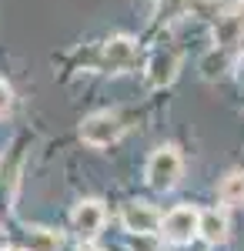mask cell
I'll list each match as a JSON object with an SVG mask.
<instances>
[{
	"mask_svg": "<svg viewBox=\"0 0 244 251\" xmlns=\"http://www.w3.org/2000/svg\"><path fill=\"white\" fill-rule=\"evenodd\" d=\"M184 177V157L174 144H161L154 148L144 161V184L157 194H171Z\"/></svg>",
	"mask_w": 244,
	"mask_h": 251,
	"instance_id": "obj_1",
	"label": "cell"
},
{
	"mask_svg": "<svg viewBox=\"0 0 244 251\" xmlns=\"http://www.w3.org/2000/svg\"><path fill=\"white\" fill-rule=\"evenodd\" d=\"M201 234V208L197 204H174L161 218V238L171 248H188Z\"/></svg>",
	"mask_w": 244,
	"mask_h": 251,
	"instance_id": "obj_2",
	"label": "cell"
},
{
	"mask_svg": "<svg viewBox=\"0 0 244 251\" xmlns=\"http://www.w3.org/2000/svg\"><path fill=\"white\" fill-rule=\"evenodd\" d=\"M107 228V204L100 198H80L71 214H67V231L74 234L80 245L87 241H97Z\"/></svg>",
	"mask_w": 244,
	"mask_h": 251,
	"instance_id": "obj_3",
	"label": "cell"
},
{
	"mask_svg": "<svg viewBox=\"0 0 244 251\" xmlns=\"http://www.w3.org/2000/svg\"><path fill=\"white\" fill-rule=\"evenodd\" d=\"M77 134H80V141L87 148H97V151L100 148H114L124 137V121H121V114H114V111H94V114H87L80 121Z\"/></svg>",
	"mask_w": 244,
	"mask_h": 251,
	"instance_id": "obj_4",
	"label": "cell"
},
{
	"mask_svg": "<svg viewBox=\"0 0 244 251\" xmlns=\"http://www.w3.org/2000/svg\"><path fill=\"white\" fill-rule=\"evenodd\" d=\"M161 218L164 211L147 198H127L117 211L124 234H161Z\"/></svg>",
	"mask_w": 244,
	"mask_h": 251,
	"instance_id": "obj_5",
	"label": "cell"
},
{
	"mask_svg": "<svg viewBox=\"0 0 244 251\" xmlns=\"http://www.w3.org/2000/svg\"><path fill=\"white\" fill-rule=\"evenodd\" d=\"M134 60H137V40L127 37V34H114L100 44V67L104 71L124 74L134 67Z\"/></svg>",
	"mask_w": 244,
	"mask_h": 251,
	"instance_id": "obj_6",
	"label": "cell"
},
{
	"mask_svg": "<svg viewBox=\"0 0 244 251\" xmlns=\"http://www.w3.org/2000/svg\"><path fill=\"white\" fill-rule=\"evenodd\" d=\"M177 74H181V57H177L174 50H168V47L154 50L150 60H147V67H144V80H147L150 91H164V87H171V84L177 80Z\"/></svg>",
	"mask_w": 244,
	"mask_h": 251,
	"instance_id": "obj_7",
	"label": "cell"
},
{
	"mask_svg": "<svg viewBox=\"0 0 244 251\" xmlns=\"http://www.w3.org/2000/svg\"><path fill=\"white\" fill-rule=\"evenodd\" d=\"M231 238V208H224L221 201L214 208H201V234L197 241H204L207 248H221Z\"/></svg>",
	"mask_w": 244,
	"mask_h": 251,
	"instance_id": "obj_8",
	"label": "cell"
},
{
	"mask_svg": "<svg viewBox=\"0 0 244 251\" xmlns=\"http://www.w3.org/2000/svg\"><path fill=\"white\" fill-rule=\"evenodd\" d=\"M67 234L50 225H24L20 231V248L24 251H64Z\"/></svg>",
	"mask_w": 244,
	"mask_h": 251,
	"instance_id": "obj_9",
	"label": "cell"
},
{
	"mask_svg": "<svg viewBox=\"0 0 244 251\" xmlns=\"http://www.w3.org/2000/svg\"><path fill=\"white\" fill-rule=\"evenodd\" d=\"M214 44L218 50H234L244 44V7L227 10L224 17L214 24Z\"/></svg>",
	"mask_w": 244,
	"mask_h": 251,
	"instance_id": "obj_10",
	"label": "cell"
},
{
	"mask_svg": "<svg viewBox=\"0 0 244 251\" xmlns=\"http://www.w3.org/2000/svg\"><path fill=\"white\" fill-rule=\"evenodd\" d=\"M218 201L224 208H244V168H231L218 181Z\"/></svg>",
	"mask_w": 244,
	"mask_h": 251,
	"instance_id": "obj_11",
	"label": "cell"
},
{
	"mask_svg": "<svg viewBox=\"0 0 244 251\" xmlns=\"http://www.w3.org/2000/svg\"><path fill=\"white\" fill-rule=\"evenodd\" d=\"M127 251H168L171 245L161 234H127Z\"/></svg>",
	"mask_w": 244,
	"mask_h": 251,
	"instance_id": "obj_12",
	"label": "cell"
},
{
	"mask_svg": "<svg viewBox=\"0 0 244 251\" xmlns=\"http://www.w3.org/2000/svg\"><path fill=\"white\" fill-rule=\"evenodd\" d=\"M10 107H14V91H10L7 80H0V121L10 114Z\"/></svg>",
	"mask_w": 244,
	"mask_h": 251,
	"instance_id": "obj_13",
	"label": "cell"
},
{
	"mask_svg": "<svg viewBox=\"0 0 244 251\" xmlns=\"http://www.w3.org/2000/svg\"><path fill=\"white\" fill-rule=\"evenodd\" d=\"M77 251H104V248H100L97 241H87V245H80V248H77Z\"/></svg>",
	"mask_w": 244,
	"mask_h": 251,
	"instance_id": "obj_14",
	"label": "cell"
},
{
	"mask_svg": "<svg viewBox=\"0 0 244 251\" xmlns=\"http://www.w3.org/2000/svg\"><path fill=\"white\" fill-rule=\"evenodd\" d=\"M0 251H24V248H20V245H3Z\"/></svg>",
	"mask_w": 244,
	"mask_h": 251,
	"instance_id": "obj_15",
	"label": "cell"
}]
</instances>
